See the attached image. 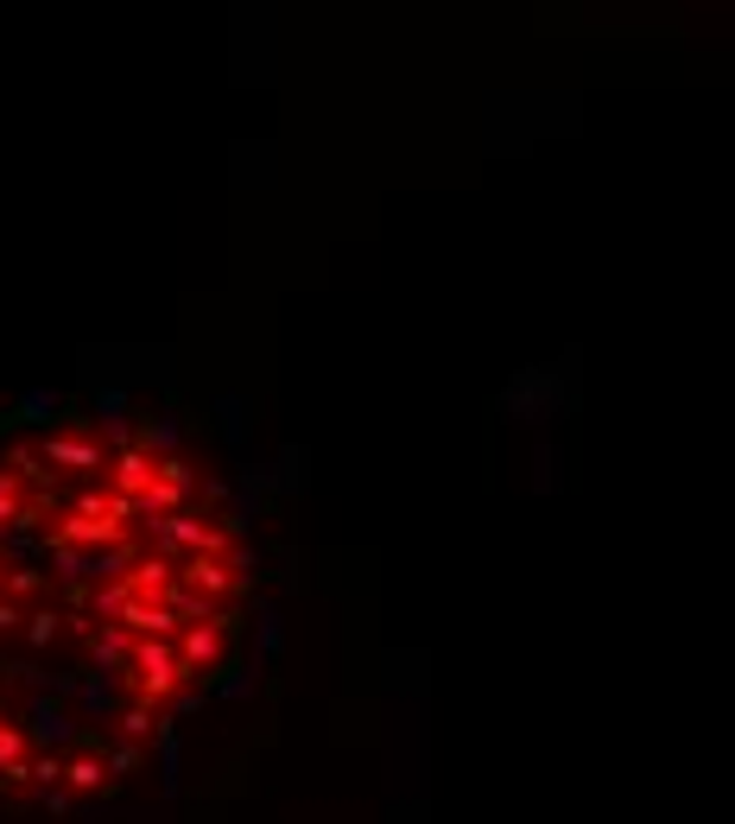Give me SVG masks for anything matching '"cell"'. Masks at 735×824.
Returning a JSON list of instances; mask_svg holds the SVG:
<instances>
[{
    "label": "cell",
    "mask_w": 735,
    "mask_h": 824,
    "mask_svg": "<svg viewBox=\"0 0 735 824\" xmlns=\"http://www.w3.org/2000/svg\"><path fill=\"white\" fill-rule=\"evenodd\" d=\"M64 781H71L76 792H96L102 781H114L109 774V761L102 754H71V767H64Z\"/></svg>",
    "instance_id": "cell-16"
},
{
    "label": "cell",
    "mask_w": 735,
    "mask_h": 824,
    "mask_svg": "<svg viewBox=\"0 0 735 824\" xmlns=\"http://www.w3.org/2000/svg\"><path fill=\"white\" fill-rule=\"evenodd\" d=\"M134 597H140V590H134V577H127V584H109V590H96V597H89V609H96L102 622H121Z\"/></svg>",
    "instance_id": "cell-18"
},
{
    "label": "cell",
    "mask_w": 735,
    "mask_h": 824,
    "mask_svg": "<svg viewBox=\"0 0 735 824\" xmlns=\"http://www.w3.org/2000/svg\"><path fill=\"white\" fill-rule=\"evenodd\" d=\"M134 767H140V742H114L109 749V774L121 781V774H134Z\"/></svg>",
    "instance_id": "cell-26"
},
{
    "label": "cell",
    "mask_w": 735,
    "mask_h": 824,
    "mask_svg": "<svg viewBox=\"0 0 735 824\" xmlns=\"http://www.w3.org/2000/svg\"><path fill=\"white\" fill-rule=\"evenodd\" d=\"M45 463H58V470H109L114 457L102 445H89V438L58 432V438H45Z\"/></svg>",
    "instance_id": "cell-6"
},
{
    "label": "cell",
    "mask_w": 735,
    "mask_h": 824,
    "mask_svg": "<svg viewBox=\"0 0 735 824\" xmlns=\"http://www.w3.org/2000/svg\"><path fill=\"white\" fill-rule=\"evenodd\" d=\"M152 539L165 546V552H222V526L197 521V514H165V521H152Z\"/></svg>",
    "instance_id": "cell-3"
},
{
    "label": "cell",
    "mask_w": 735,
    "mask_h": 824,
    "mask_svg": "<svg viewBox=\"0 0 735 824\" xmlns=\"http://www.w3.org/2000/svg\"><path fill=\"white\" fill-rule=\"evenodd\" d=\"M134 678H140V698H172V691H184V678H190V666H184L178 647H165V640L140 635L134 640Z\"/></svg>",
    "instance_id": "cell-1"
},
{
    "label": "cell",
    "mask_w": 735,
    "mask_h": 824,
    "mask_svg": "<svg viewBox=\"0 0 735 824\" xmlns=\"http://www.w3.org/2000/svg\"><path fill=\"white\" fill-rule=\"evenodd\" d=\"M58 412H71V400H64L58 387H26V394L13 400V412H7V419H20V425H51Z\"/></svg>",
    "instance_id": "cell-11"
},
{
    "label": "cell",
    "mask_w": 735,
    "mask_h": 824,
    "mask_svg": "<svg viewBox=\"0 0 735 824\" xmlns=\"http://www.w3.org/2000/svg\"><path fill=\"white\" fill-rule=\"evenodd\" d=\"M38 806H45V812H71V792L64 787H38Z\"/></svg>",
    "instance_id": "cell-27"
},
{
    "label": "cell",
    "mask_w": 735,
    "mask_h": 824,
    "mask_svg": "<svg viewBox=\"0 0 735 824\" xmlns=\"http://www.w3.org/2000/svg\"><path fill=\"white\" fill-rule=\"evenodd\" d=\"M26 749H33V736H26V729H0V767L26 761Z\"/></svg>",
    "instance_id": "cell-24"
},
{
    "label": "cell",
    "mask_w": 735,
    "mask_h": 824,
    "mask_svg": "<svg viewBox=\"0 0 735 824\" xmlns=\"http://www.w3.org/2000/svg\"><path fill=\"white\" fill-rule=\"evenodd\" d=\"M203 698H210V685H203V691H190V685H184V691H172V711H165V716H172V723H184V716L203 711Z\"/></svg>",
    "instance_id": "cell-23"
},
{
    "label": "cell",
    "mask_w": 735,
    "mask_h": 824,
    "mask_svg": "<svg viewBox=\"0 0 735 824\" xmlns=\"http://www.w3.org/2000/svg\"><path fill=\"white\" fill-rule=\"evenodd\" d=\"M184 584H190V590H203V597H222V590H228V564H222L216 552H190Z\"/></svg>",
    "instance_id": "cell-14"
},
{
    "label": "cell",
    "mask_w": 735,
    "mask_h": 824,
    "mask_svg": "<svg viewBox=\"0 0 735 824\" xmlns=\"http://www.w3.org/2000/svg\"><path fill=\"white\" fill-rule=\"evenodd\" d=\"M26 736H33V749H76V742H83L76 716L64 711L58 698H45V691L26 704Z\"/></svg>",
    "instance_id": "cell-2"
},
{
    "label": "cell",
    "mask_w": 735,
    "mask_h": 824,
    "mask_svg": "<svg viewBox=\"0 0 735 824\" xmlns=\"http://www.w3.org/2000/svg\"><path fill=\"white\" fill-rule=\"evenodd\" d=\"M222 647H228V622H197V628L178 640V653H184V666H190V678H197V673H216Z\"/></svg>",
    "instance_id": "cell-4"
},
{
    "label": "cell",
    "mask_w": 735,
    "mask_h": 824,
    "mask_svg": "<svg viewBox=\"0 0 735 824\" xmlns=\"http://www.w3.org/2000/svg\"><path fill=\"white\" fill-rule=\"evenodd\" d=\"M152 742H159V787H165V799H178V787H184V736H178V723L165 716Z\"/></svg>",
    "instance_id": "cell-10"
},
{
    "label": "cell",
    "mask_w": 735,
    "mask_h": 824,
    "mask_svg": "<svg viewBox=\"0 0 735 824\" xmlns=\"http://www.w3.org/2000/svg\"><path fill=\"white\" fill-rule=\"evenodd\" d=\"M76 711L89 716V723H109L114 716V685L102 673H89L83 678V691H76Z\"/></svg>",
    "instance_id": "cell-15"
},
{
    "label": "cell",
    "mask_w": 735,
    "mask_h": 824,
    "mask_svg": "<svg viewBox=\"0 0 735 824\" xmlns=\"http://www.w3.org/2000/svg\"><path fill=\"white\" fill-rule=\"evenodd\" d=\"M216 412H222V438H228V445H241V432H248V419H241V400H216Z\"/></svg>",
    "instance_id": "cell-25"
},
{
    "label": "cell",
    "mask_w": 735,
    "mask_h": 824,
    "mask_svg": "<svg viewBox=\"0 0 735 824\" xmlns=\"http://www.w3.org/2000/svg\"><path fill=\"white\" fill-rule=\"evenodd\" d=\"M58 539H71V546H102V539H114V521H102V514H76V521H64Z\"/></svg>",
    "instance_id": "cell-17"
},
{
    "label": "cell",
    "mask_w": 735,
    "mask_h": 824,
    "mask_svg": "<svg viewBox=\"0 0 735 824\" xmlns=\"http://www.w3.org/2000/svg\"><path fill=\"white\" fill-rule=\"evenodd\" d=\"M0 425H7V419H0Z\"/></svg>",
    "instance_id": "cell-29"
},
{
    "label": "cell",
    "mask_w": 735,
    "mask_h": 824,
    "mask_svg": "<svg viewBox=\"0 0 735 824\" xmlns=\"http://www.w3.org/2000/svg\"><path fill=\"white\" fill-rule=\"evenodd\" d=\"M134 628H102V635H89V660H96V673L109 678L114 666H127V660H134Z\"/></svg>",
    "instance_id": "cell-12"
},
{
    "label": "cell",
    "mask_w": 735,
    "mask_h": 824,
    "mask_svg": "<svg viewBox=\"0 0 735 824\" xmlns=\"http://www.w3.org/2000/svg\"><path fill=\"white\" fill-rule=\"evenodd\" d=\"M64 767H71V761H64V749H38L33 781H38V787H58V781H64Z\"/></svg>",
    "instance_id": "cell-22"
},
{
    "label": "cell",
    "mask_w": 735,
    "mask_h": 824,
    "mask_svg": "<svg viewBox=\"0 0 735 824\" xmlns=\"http://www.w3.org/2000/svg\"><path fill=\"white\" fill-rule=\"evenodd\" d=\"M114 488L121 495H147L152 483H159V457H147L140 445H127V450H114Z\"/></svg>",
    "instance_id": "cell-7"
},
{
    "label": "cell",
    "mask_w": 735,
    "mask_h": 824,
    "mask_svg": "<svg viewBox=\"0 0 735 824\" xmlns=\"http://www.w3.org/2000/svg\"><path fill=\"white\" fill-rule=\"evenodd\" d=\"M20 622H26V615H20V602H7V597H0V635H13Z\"/></svg>",
    "instance_id": "cell-28"
},
{
    "label": "cell",
    "mask_w": 735,
    "mask_h": 824,
    "mask_svg": "<svg viewBox=\"0 0 735 824\" xmlns=\"http://www.w3.org/2000/svg\"><path fill=\"white\" fill-rule=\"evenodd\" d=\"M159 723H165V716H152V704L140 698V704L121 711V736H127V742H147V736H159Z\"/></svg>",
    "instance_id": "cell-19"
},
{
    "label": "cell",
    "mask_w": 735,
    "mask_h": 824,
    "mask_svg": "<svg viewBox=\"0 0 735 824\" xmlns=\"http://www.w3.org/2000/svg\"><path fill=\"white\" fill-rule=\"evenodd\" d=\"M58 628H64V615H58V609H38V615H26V640H33V653H45V647L58 640Z\"/></svg>",
    "instance_id": "cell-21"
},
{
    "label": "cell",
    "mask_w": 735,
    "mask_h": 824,
    "mask_svg": "<svg viewBox=\"0 0 735 824\" xmlns=\"http://www.w3.org/2000/svg\"><path fill=\"white\" fill-rule=\"evenodd\" d=\"M178 445H184L178 412H159V419H147V425H140V450H147V457H159V463H165V457H178Z\"/></svg>",
    "instance_id": "cell-13"
},
{
    "label": "cell",
    "mask_w": 735,
    "mask_h": 824,
    "mask_svg": "<svg viewBox=\"0 0 735 824\" xmlns=\"http://www.w3.org/2000/svg\"><path fill=\"white\" fill-rule=\"evenodd\" d=\"M260 673H266V653L241 660V666H222V678L210 685V698H216V704H248L260 691Z\"/></svg>",
    "instance_id": "cell-8"
},
{
    "label": "cell",
    "mask_w": 735,
    "mask_h": 824,
    "mask_svg": "<svg viewBox=\"0 0 735 824\" xmlns=\"http://www.w3.org/2000/svg\"><path fill=\"white\" fill-rule=\"evenodd\" d=\"M254 628H260V653L273 660V653L286 647V622H279V609H273V602H260V609H254Z\"/></svg>",
    "instance_id": "cell-20"
},
{
    "label": "cell",
    "mask_w": 735,
    "mask_h": 824,
    "mask_svg": "<svg viewBox=\"0 0 735 824\" xmlns=\"http://www.w3.org/2000/svg\"><path fill=\"white\" fill-rule=\"evenodd\" d=\"M121 628L165 640L172 628H178V609H172V602H152V597H134V602H127V615H121Z\"/></svg>",
    "instance_id": "cell-9"
},
{
    "label": "cell",
    "mask_w": 735,
    "mask_h": 824,
    "mask_svg": "<svg viewBox=\"0 0 735 824\" xmlns=\"http://www.w3.org/2000/svg\"><path fill=\"white\" fill-rule=\"evenodd\" d=\"M89 412H96V425L109 432V445H114V450L140 445V432L127 425V394H121V387H96V400H89Z\"/></svg>",
    "instance_id": "cell-5"
}]
</instances>
